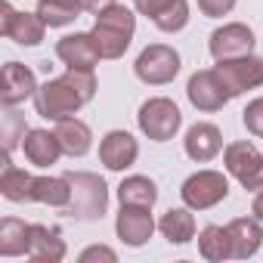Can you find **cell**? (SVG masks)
Segmentation results:
<instances>
[{"instance_id":"6da1fadb","label":"cell","mask_w":263,"mask_h":263,"mask_svg":"<svg viewBox=\"0 0 263 263\" xmlns=\"http://www.w3.org/2000/svg\"><path fill=\"white\" fill-rule=\"evenodd\" d=\"M96 93V78L93 71H81V68H68L62 78L47 81L44 87H37L34 93V108L41 118L59 121L74 115L81 105H87Z\"/></svg>"},{"instance_id":"7a4b0ae2","label":"cell","mask_w":263,"mask_h":263,"mask_svg":"<svg viewBox=\"0 0 263 263\" xmlns=\"http://www.w3.org/2000/svg\"><path fill=\"white\" fill-rule=\"evenodd\" d=\"M0 192L10 201H41L53 208H65L71 201V183L68 177H31L10 164V155L4 158L0 174Z\"/></svg>"},{"instance_id":"3957f363","label":"cell","mask_w":263,"mask_h":263,"mask_svg":"<svg viewBox=\"0 0 263 263\" xmlns=\"http://www.w3.org/2000/svg\"><path fill=\"white\" fill-rule=\"evenodd\" d=\"M134 28H137L134 13L121 4H111L108 10H102L96 16V25H93L90 37H93L102 59H118V56L127 53L130 41H134Z\"/></svg>"},{"instance_id":"277c9868","label":"cell","mask_w":263,"mask_h":263,"mask_svg":"<svg viewBox=\"0 0 263 263\" xmlns=\"http://www.w3.org/2000/svg\"><path fill=\"white\" fill-rule=\"evenodd\" d=\"M65 177L71 183V201L65 204V214L74 220H99L105 214V204H108L105 180L96 174H87V171L65 174Z\"/></svg>"},{"instance_id":"5b68a950","label":"cell","mask_w":263,"mask_h":263,"mask_svg":"<svg viewBox=\"0 0 263 263\" xmlns=\"http://www.w3.org/2000/svg\"><path fill=\"white\" fill-rule=\"evenodd\" d=\"M180 124H183L180 108L164 96H155V99L143 102V108H140V130L155 143H167L180 130Z\"/></svg>"},{"instance_id":"8992f818","label":"cell","mask_w":263,"mask_h":263,"mask_svg":"<svg viewBox=\"0 0 263 263\" xmlns=\"http://www.w3.org/2000/svg\"><path fill=\"white\" fill-rule=\"evenodd\" d=\"M180 195H183L186 208H192V211H208V208L220 204V201L229 195V183H226V177L217 174V171H198V174H192V177L183 183Z\"/></svg>"},{"instance_id":"52a82bcc","label":"cell","mask_w":263,"mask_h":263,"mask_svg":"<svg viewBox=\"0 0 263 263\" xmlns=\"http://www.w3.org/2000/svg\"><path fill=\"white\" fill-rule=\"evenodd\" d=\"M137 78L146 84H171L180 74V53L167 44H152L137 59Z\"/></svg>"},{"instance_id":"ba28073f","label":"cell","mask_w":263,"mask_h":263,"mask_svg":"<svg viewBox=\"0 0 263 263\" xmlns=\"http://www.w3.org/2000/svg\"><path fill=\"white\" fill-rule=\"evenodd\" d=\"M44 28L47 22L37 13H16L7 0L0 4V34L22 44V47H37L44 41Z\"/></svg>"},{"instance_id":"9c48e42d","label":"cell","mask_w":263,"mask_h":263,"mask_svg":"<svg viewBox=\"0 0 263 263\" xmlns=\"http://www.w3.org/2000/svg\"><path fill=\"white\" fill-rule=\"evenodd\" d=\"M226 171L245 189H263V155L251 143L226 146Z\"/></svg>"},{"instance_id":"30bf717a","label":"cell","mask_w":263,"mask_h":263,"mask_svg":"<svg viewBox=\"0 0 263 263\" xmlns=\"http://www.w3.org/2000/svg\"><path fill=\"white\" fill-rule=\"evenodd\" d=\"M186 93H189V102H192L198 111H217V108H223V105L232 99L229 90H226V84H223V78L217 74V68H211V71H195V74L189 78Z\"/></svg>"},{"instance_id":"8fae6325","label":"cell","mask_w":263,"mask_h":263,"mask_svg":"<svg viewBox=\"0 0 263 263\" xmlns=\"http://www.w3.org/2000/svg\"><path fill=\"white\" fill-rule=\"evenodd\" d=\"M217 74L223 78L229 96H238L245 90H254L263 84V59L254 56H238V59H223L217 65Z\"/></svg>"},{"instance_id":"7c38bea8","label":"cell","mask_w":263,"mask_h":263,"mask_svg":"<svg viewBox=\"0 0 263 263\" xmlns=\"http://www.w3.org/2000/svg\"><path fill=\"white\" fill-rule=\"evenodd\" d=\"M254 50V31L241 22H232V25H223L211 34V56L217 62L223 59H238V56H251Z\"/></svg>"},{"instance_id":"4fadbf2b","label":"cell","mask_w":263,"mask_h":263,"mask_svg":"<svg viewBox=\"0 0 263 263\" xmlns=\"http://www.w3.org/2000/svg\"><path fill=\"white\" fill-rule=\"evenodd\" d=\"M118 238L130 248H140L152 238L155 232V220L149 214V208H140V204H121V214H118Z\"/></svg>"},{"instance_id":"5bb4252c","label":"cell","mask_w":263,"mask_h":263,"mask_svg":"<svg viewBox=\"0 0 263 263\" xmlns=\"http://www.w3.org/2000/svg\"><path fill=\"white\" fill-rule=\"evenodd\" d=\"M140 155V146L137 140L127 134V130H111V134H105V140L99 143V158L108 171H124L137 161Z\"/></svg>"},{"instance_id":"9a60e30c","label":"cell","mask_w":263,"mask_h":263,"mask_svg":"<svg viewBox=\"0 0 263 263\" xmlns=\"http://www.w3.org/2000/svg\"><path fill=\"white\" fill-rule=\"evenodd\" d=\"M56 56L68 68H81V71H93V65L102 59L90 34H68V37H62L56 44Z\"/></svg>"},{"instance_id":"2e32d148","label":"cell","mask_w":263,"mask_h":263,"mask_svg":"<svg viewBox=\"0 0 263 263\" xmlns=\"http://www.w3.org/2000/svg\"><path fill=\"white\" fill-rule=\"evenodd\" d=\"M34 93H37L34 71L19 65V62H7L4 65V84H0V99H4V105H19Z\"/></svg>"},{"instance_id":"e0dca14e","label":"cell","mask_w":263,"mask_h":263,"mask_svg":"<svg viewBox=\"0 0 263 263\" xmlns=\"http://www.w3.org/2000/svg\"><path fill=\"white\" fill-rule=\"evenodd\" d=\"M22 149H25V158L34 164V167H50L59 161L62 155V143L56 137V130H28L25 140H22Z\"/></svg>"},{"instance_id":"ac0fdd59","label":"cell","mask_w":263,"mask_h":263,"mask_svg":"<svg viewBox=\"0 0 263 263\" xmlns=\"http://www.w3.org/2000/svg\"><path fill=\"white\" fill-rule=\"evenodd\" d=\"M28 257L37 263H59L65 257V241L59 238V229L31 223V245H28Z\"/></svg>"},{"instance_id":"d6986e66","label":"cell","mask_w":263,"mask_h":263,"mask_svg":"<svg viewBox=\"0 0 263 263\" xmlns=\"http://www.w3.org/2000/svg\"><path fill=\"white\" fill-rule=\"evenodd\" d=\"M226 229H229V235H232V257H235V260H248V257L257 254V248H260V241H263V226H260L257 220L238 217V220H232Z\"/></svg>"},{"instance_id":"ffe728a7","label":"cell","mask_w":263,"mask_h":263,"mask_svg":"<svg viewBox=\"0 0 263 263\" xmlns=\"http://www.w3.org/2000/svg\"><path fill=\"white\" fill-rule=\"evenodd\" d=\"M56 137L62 143V152L71 155V158H81L90 152L93 146V134H90V127L78 118H59L56 121Z\"/></svg>"},{"instance_id":"44dd1931","label":"cell","mask_w":263,"mask_h":263,"mask_svg":"<svg viewBox=\"0 0 263 263\" xmlns=\"http://www.w3.org/2000/svg\"><path fill=\"white\" fill-rule=\"evenodd\" d=\"M223 149V137L214 124H195L186 134V155L192 161H211Z\"/></svg>"},{"instance_id":"7402d4cb","label":"cell","mask_w":263,"mask_h":263,"mask_svg":"<svg viewBox=\"0 0 263 263\" xmlns=\"http://www.w3.org/2000/svg\"><path fill=\"white\" fill-rule=\"evenodd\" d=\"M28 245H31V223H22L16 217L0 220V254L19 257L28 254Z\"/></svg>"},{"instance_id":"603a6c76","label":"cell","mask_w":263,"mask_h":263,"mask_svg":"<svg viewBox=\"0 0 263 263\" xmlns=\"http://www.w3.org/2000/svg\"><path fill=\"white\" fill-rule=\"evenodd\" d=\"M158 229H161V235H164L171 245H186V241L195 238V220H192V214H189L186 208H171V211L161 217Z\"/></svg>"},{"instance_id":"cb8c5ba5","label":"cell","mask_w":263,"mask_h":263,"mask_svg":"<svg viewBox=\"0 0 263 263\" xmlns=\"http://www.w3.org/2000/svg\"><path fill=\"white\" fill-rule=\"evenodd\" d=\"M198 251L204 260H229L232 257V235L226 226H204L201 235H198Z\"/></svg>"},{"instance_id":"d4e9b609","label":"cell","mask_w":263,"mask_h":263,"mask_svg":"<svg viewBox=\"0 0 263 263\" xmlns=\"http://www.w3.org/2000/svg\"><path fill=\"white\" fill-rule=\"evenodd\" d=\"M81 0H41L37 4V16L50 25V28H62L71 25L81 16Z\"/></svg>"},{"instance_id":"484cf974","label":"cell","mask_w":263,"mask_h":263,"mask_svg":"<svg viewBox=\"0 0 263 263\" xmlns=\"http://www.w3.org/2000/svg\"><path fill=\"white\" fill-rule=\"evenodd\" d=\"M118 198L121 204H140V208H152L158 198V189L149 177H127L118 186Z\"/></svg>"},{"instance_id":"4316f807","label":"cell","mask_w":263,"mask_h":263,"mask_svg":"<svg viewBox=\"0 0 263 263\" xmlns=\"http://www.w3.org/2000/svg\"><path fill=\"white\" fill-rule=\"evenodd\" d=\"M152 22H155L161 31H167V34L186 28V22H189V7H186V0H174V4H171L167 10H161Z\"/></svg>"},{"instance_id":"83f0119b","label":"cell","mask_w":263,"mask_h":263,"mask_svg":"<svg viewBox=\"0 0 263 263\" xmlns=\"http://www.w3.org/2000/svg\"><path fill=\"white\" fill-rule=\"evenodd\" d=\"M10 111H7V118H4V149H7V155L16 149V143L19 140H25V134H28V127H25V118L19 115V111H13V105H7Z\"/></svg>"},{"instance_id":"f1b7e54d","label":"cell","mask_w":263,"mask_h":263,"mask_svg":"<svg viewBox=\"0 0 263 263\" xmlns=\"http://www.w3.org/2000/svg\"><path fill=\"white\" fill-rule=\"evenodd\" d=\"M241 118H245V127L251 130V134L263 140V99L248 102V108L241 111Z\"/></svg>"},{"instance_id":"f546056e","label":"cell","mask_w":263,"mask_h":263,"mask_svg":"<svg viewBox=\"0 0 263 263\" xmlns=\"http://www.w3.org/2000/svg\"><path fill=\"white\" fill-rule=\"evenodd\" d=\"M232 7H235V0H198V10H201L204 16H211V19L226 16Z\"/></svg>"},{"instance_id":"4dcf8cb0","label":"cell","mask_w":263,"mask_h":263,"mask_svg":"<svg viewBox=\"0 0 263 263\" xmlns=\"http://www.w3.org/2000/svg\"><path fill=\"white\" fill-rule=\"evenodd\" d=\"M90 260H105V263H115L118 257H115V251H111V248L96 245V248H87V251L81 254V263H90Z\"/></svg>"},{"instance_id":"1f68e13d","label":"cell","mask_w":263,"mask_h":263,"mask_svg":"<svg viewBox=\"0 0 263 263\" xmlns=\"http://www.w3.org/2000/svg\"><path fill=\"white\" fill-rule=\"evenodd\" d=\"M171 4H174V0H137V10H140L143 16H152V19H155V16H158L161 10H167Z\"/></svg>"},{"instance_id":"d6a6232c","label":"cell","mask_w":263,"mask_h":263,"mask_svg":"<svg viewBox=\"0 0 263 263\" xmlns=\"http://www.w3.org/2000/svg\"><path fill=\"white\" fill-rule=\"evenodd\" d=\"M111 4H115V0H81V7H84L87 13H96V16H99L102 10H108Z\"/></svg>"},{"instance_id":"836d02e7","label":"cell","mask_w":263,"mask_h":263,"mask_svg":"<svg viewBox=\"0 0 263 263\" xmlns=\"http://www.w3.org/2000/svg\"><path fill=\"white\" fill-rule=\"evenodd\" d=\"M251 211H254V217H257V220H263V189L257 192V198H254V204H251Z\"/></svg>"}]
</instances>
